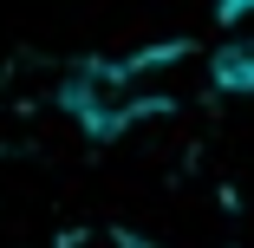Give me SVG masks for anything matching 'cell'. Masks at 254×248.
<instances>
[{
    "label": "cell",
    "mask_w": 254,
    "mask_h": 248,
    "mask_svg": "<svg viewBox=\"0 0 254 248\" xmlns=\"http://www.w3.org/2000/svg\"><path fill=\"white\" fill-rule=\"evenodd\" d=\"M176 46H157V53H124V59H85L59 105L91 131V137H124L130 124L157 118L170 105V72H176Z\"/></svg>",
    "instance_id": "6da1fadb"
},
{
    "label": "cell",
    "mask_w": 254,
    "mask_h": 248,
    "mask_svg": "<svg viewBox=\"0 0 254 248\" xmlns=\"http://www.w3.org/2000/svg\"><path fill=\"white\" fill-rule=\"evenodd\" d=\"M209 79H215V91H228V98H254V33H235V39L215 46Z\"/></svg>",
    "instance_id": "7a4b0ae2"
}]
</instances>
